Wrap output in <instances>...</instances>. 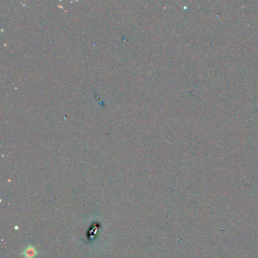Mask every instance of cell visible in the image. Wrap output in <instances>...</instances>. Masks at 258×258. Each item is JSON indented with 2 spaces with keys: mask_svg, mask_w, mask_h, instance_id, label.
<instances>
[{
  "mask_svg": "<svg viewBox=\"0 0 258 258\" xmlns=\"http://www.w3.org/2000/svg\"><path fill=\"white\" fill-rule=\"evenodd\" d=\"M37 254V250L33 246H27L22 252V255L24 258H35Z\"/></svg>",
  "mask_w": 258,
  "mask_h": 258,
  "instance_id": "6da1fadb",
  "label": "cell"
}]
</instances>
